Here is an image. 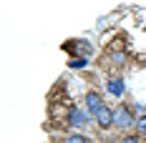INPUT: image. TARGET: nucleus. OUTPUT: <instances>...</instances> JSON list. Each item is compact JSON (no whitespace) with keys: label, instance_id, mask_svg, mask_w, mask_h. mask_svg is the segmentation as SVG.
Instances as JSON below:
<instances>
[{"label":"nucleus","instance_id":"3","mask_svg":"<svg viewBox=\"0 0 146 143\" xmlns=\"http://www.w3.org/2000/svg\"><path fill=\"white\" fill-rule=\"evenodd\" d=\"M68 130H83L91 128L93 126V115L88 113L83 105H78V103H71L68 105V113H66V123H63Z\"/></svg>","mask_w":146,"mask_h":143},{"label":"nucleus","instance_id":"12","mask_svg":"<svg viewBox=\"0 0 146 143\" xmlns=\"http://www.w3.org/2000/svg\"><path fill=\"white\" fill-rule=\"evenodd\" d=\"M133 133H139L141 138H146V118H139V121H136V128H133Z\"/></svg>","mask_w":146,"mask_h":143},{"label":"nucleus","instance_id":"4","mask_svg":"<svg viewBox=\"0 0 146 143\" xmlns=\"http://www.w3.org/2000/svg\"><path fill=\"white\" fill-rule=\"evenodd\" d=\"M103 93L111 96L113 100H126L129 96V80L123 73H106L103 78Z\"/></svg>","mask_w":146,"mask_h":143},{"label":"nucleus","instance_id":"6","mask_svg":"<svg viewBox=\"0 0 146 143\" xmlns=\"http://www.w3.org/2000/svg\"><path fill=\"white\" fill-rule=\"evenodd\" d=\"M63 50L68 53V55H86V58H91L93 53H96V48L88 43V40H83V38H73V40H66L63 43Z\"/></svg>","mask_w":146,"mask_h":143},{"label":"nucleus","instance_id":"7","mask_svg":"<svg viewBox=\"0 0 146 143\" xmlns=\"http://www.w3.org/2000/svg\"><path fill=\"white\" fill-rule=\"evenodd\" d=\"M103 103H106V100H103V96L98 93V90H96V88H88L86 93H83V98H81V105H83V108H86L91 115L96 113V111L101 108Z\"/></svg>","mask_w":146,"mask_h":143},{"label":"nucleus","instance_id":"8","mask_svg":"<svg viewBox=\"0 0 146 143\" xmlns=\"http://www.w3.org/2000/svg\"><path fill=\"white\" fill-rule=\"evenodd\" d=\"M53 143H93L88 138L86 133H81V130H68V133H60L56 136V141Z\"/></svg>","mask_w":146,"mask_h":143},{"label":"nucleus","instance_id":"1","mask_svg":"<svg viewBox=\"0 0 146 143\" xmlns=\"http://www.w3.org/2000/svg\"><path fill=\"white\" fill-rule=\"evenodd\" d=\"M131 63V55L126 48H106L101 53V60H98V68L103 73H123Z\"/></svg>","mask_w":146,"mask_h":143},{"label":"nucleus","instance_id":"11","mask_svg":"<svg viewBox=\"0 0 146 143\" xmlns=\"http://www.w3.org/2000/svg\"><path fill=\"white\" fill-rule=\"evenodd\" d=\"M118 143H146V138H141L139 133H121Z\"/></svg>","mask_w":146,"mask_h":143},{"label":"nucleus","instance_id":"2","mask_svg":"<svg viewBox=\"0 0 146 143\" xmlns=\"http://www.w3.org/2000/svg\"><path fill=\"white\" fill-rule=\"evenodd\" d=\"M136 121L139 118L133 115L129 100H118L113 105V128H116V133H133Z\"/></svg>","mask_w":146,"mask_h":143},{"label":"nucleus","instance_id":"9","mask_svg":"<svg viewBox=\"0 0 146 143\" xmlns=\"http://www.w3.org/2000/svg\"><path fill=\"white\" fill-rule=\"evenodd\" d=\"M68 68H71V71H78V73L91 71V58H86V55H68Z\"/></svg>","mask_w":146,"mask_h":143},{"label":"nucleus","instance_id":"5","mask_svg":"<svg viewBox=\"0 0 146 143\" xmlns=\"http://www.w3.org/2000/svg\"><path fill=\"white\" fill-rule=\"evenodd\" d=\"M93 126L98 130H116L113 128V105L103 103L101 108L93 113Z\"/></svg>","mask_w":146,"mask_h":143},{"label":"nucleus","instance_id":"10","mask_svg":"<svg viewBox=\"0 0 146 143\" xmlns=\"http://www.w3.org/2000/svg\"><path fill=\"white\" fill-rule=\"evenodd\" d=\"M129 105H131V111H133L136 118H146V103H144V100L133 98V100H129Z\"/></svg>","mask_w":146,"mask_h":143}]
</instances>
